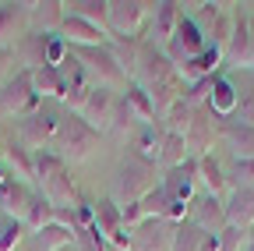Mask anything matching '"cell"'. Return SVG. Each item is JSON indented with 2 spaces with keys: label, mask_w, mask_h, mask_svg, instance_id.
<instances>
[{
  "label": "cell",
  "mask_w": 254,
  "mask_h": 251,
  "mask_svg": "<svg viewBox=\"0 0 254 251\" xmlns=\"http://www.w3.org/2000/svg\"><path fill=\"white\" fill-rule=\"evenodd\" d=\"M251 39H254V32L247 28V21L240 18L233 25V36H230V46H226V53H230L233 64H251Z\"/></svg>",
  "instance_id": "cell-32"
},
{
  "label": "cell",
  "mask_w": 254,
  "mask_h": 251,
  "mask_svg": "<svg viewBox=\"0 0 254 251\" xmlns=\"http://www.w3.org/2000/svg\"><path fill=\"white\" fill-rule=\"evenodd\" d=\"M67 53H71V46L64 43L60 32H46V64L50 68H60L64 60H67Z\"/></svg>",
  "instance_id": "cell-41"
},
{
  "label": "cell",
  "mask_w": 254,
  "mask_h": 251,
  "mask_svg": "<svg viewBox=\"0 0 254 251\" xmlns=\"http://www.w3.org/2000/svg\"><path fill=\"white\" fill-rule=\"evenodd\" d=\"M57 128H60V120H57L53 113H43V110H39V113L18 120L14 142H18L21 149H28V152H39V149H46V142H53Z\"/></svg>",
  "instance_id": "cell-10"
},
{
  "label": "cell",
  "mask_w": 254,
  "mask_h": 251,
  "mask_svg": "<svg viewBox=\"0 0 254 251\" xmlns=\"http://www.w3.org/2000/svg\"><path fill=\"white\" fill-rule=\"evenodd\" d=\"M138 128H141V124H138V117L131 113L127 99L120 96V99H117V113H113V124H110V131H113V135H117V138L127 145V142L134 138V131H138Z\"/></svg>",
  "instance_id": "cell-34"
},
{
  "label": "cell",
  "mask_w": 254,
  "mask_h": 251,
  "mask_svg": "<svg viewBox=\"0 0 254 251\" xmlns=\"http://www.w3.org/2000/svg\"><path fill=\"white\" fill-rule=\"evenodd\" d=\"M184 142H187V156H194V160H201L208 142H212V120L205 110H190V124L184 131Z\"/></svg>",
  "instance_id": "cell-18"
},
{
  "label": "cell",
  "mask_w": 254,
  "mask_h": 251,
  "mask_svg": "<svg viewBox=\"0 0 254 251\" xmlns=\"http://www.w3.org/2000/svg\"><path fill=\"white\" fill-rule=\"evenodd\" d=\"M57 32L64 36V43H67V46H106V43H110V32H106V28L92 25V21L78 18V14H67V11H64V21H60Z\"/></svg>",
  "instance_id": "cell-12"
},
{
  "label": "cell",
  "mask_w": 254,
  "mask_h": 251,
  "mask_svg": "<svg viewBox=\"0 0 254 251\" xmlns=\"http://www.w3.org/2000/svg\"><path fill=\"white\" fill-rule=\"evenodd\" d=\"M11 57H14V50H7V46H0V75L7 71V64H11Z\"/></svg>",
  "instance_id": "cell-44"
},
{
  "label": "cell",
  "mask_w": 254,
  "mask_h": 251,
  "mask_svg": "<svg viewBox=\"0 0 254 251\" xmlns=\"http://www.w3.org/2000/svg\"><path fill=\"white\" fill-rule=\"evenodd\" d=\"M159 163H166L170 170L187 163V142L177 131H163V145H159Z\"/></svg>",
  "instance_id": "cell-33"
},
{
  "label": "cell",
  "mask_w": 254,
  "mask_h": 251,
  "mask_svg": "<svg viewBox=\"0 0 254 251\" xmlns=\"http://www.w3.org/2000/svg\"><path fill=\"white\" fill-rule=\"evenodd\" d=\"M134 75L141 78V85H145V88H155V85L170 82V78L177 75V68H173V60L166 57V50H163V46H155V43H141Z\"/></svg>",
  "instance_id": "cell-6"
},
{
  "label": "cell",
  "mask_w": 254,
  "mask_h": 251,
  "mask_svg": "<svg viewBox=\"0 0 254 251\" xmlns=\"http://www.w3.org/2000/svg\"><path fill=\"white\" fill-rule=\"evenodd\" d=\"M152 187H155V167L127 152V160L117 167V177H113V195H110V198L124 209V205L141 202V198L152 191Z\"/></svg>",
  "instance_id": "cell-1"
},
{
  "label": "cell",
  "mask_w": 254,
  "mask_h": 251,
  "mask_svg": "<svg viewBox=\"0 0 254 251\" xmlns=\"http://www.w3.org/2000/svg\"><path fill=\"white\" fill-rule=\"evenodd\" d=\"M215 60H219V50L212 46H205L198 57H190V60H184V64H177V82L180 85H194V82H201V78H212V71H215Z\"/></svg>",
  "instance_id": "cell-17"
},
{
  "label": "cell",
  "mask_w": 254,
  "mask_h": 251,
  "mask_svg": "<svg viewBox=\"0 0 254 251\" xmlns=\"http://www.w3.org/2000/svg\"><path fill=\"white\" fill-rule=\"evenodd\" d=\"M148 96H152V106H155V117H166L170 113V106L184 96V85L177 82V75L170 78V82H163V85H155V88H148Z\"/></svg>",
  "instance_id": "cell-30"
},
{
  "label": "cell",
  "mask_w": 254,
  "mask_h": 251,
  "mask_svg": "<svg viewBox=\"0 0 254 251\" xmlns=\"http://www.w3.org/2000/svg\"><path fill=\"white\" fill-rule=\"evenodd\" d=\"M226 138L237 152V160H254V128L233 120V124H226Z\"/></svg>",
  "instance_id": "cell-35"
},
{
  "label": "cell",
  "mask_w": 254,
  "mask_h": 251,
  "mask_svg": "<svg viewBox=\"0 0 254 251\" xmlns=\"http://www.w3.org/2000/svg\"><path fill=\"white\" fill-rule=\"evenodd\" d=\"M92 205H95V227H99L103 241L113 251H131V230H127L124 219H120V205L113 198H99Z\"/></svg>",
  "instance_id": "cell-7"
},
{
  "label": "cell",
  "mask_w": 254,
  "mask_h": 251,
  "mask_svg": "<svg viewBox=\"0 0 254 251\" xmlns=\"http://www.w3.org/2000/svg\"><path fill=\"white\" fill-rule=\"evenodd\" d=\"M32 88H36V96L43 99V96H53V99H64L67 96V85H64V78H60V71L57 68H39V71H32Z\"/></svg>",
  "instance_id": "cell-26"
},
{
  "label": "cell",
  "mask_w": 254,
  "mask_h": 251,
  "mask_svg": "<svg viewBox=\"0 0 254 251\" xmlns=\"http://www.w3.org/2000/svg\"><path fill=\"white\" fill-rule=\"evenodd\" d=\"M251 68H254V39H251Z\"/></svg>",
  "instance_id": "cell-46"
},
{
  "label": "cell",
  "mask_w": 254,
  "mask_h": 251,
  "mask_svg": "<svg viewBox=\"0 0 254 251\" xmlns=\"http://www.w3.org/2000/svg\"><path fill=\"white\" fill-rule=\"evenodd\" d=\"M18 57H21L25 71L46 68V32H43V28H36V32H28V36L18 39Z\"/></svg>",
  "instance_id": "cell-22"
},
{
  "label": "cell",
  "mask_w": 254,
  "mask_h": 251,
  "mask_svg": "<svg viewBox=\"0 0 254 251\" xmlns=\"http://www.w3.org/2000/svg\"><path fill=\"white\" fill-rule=\"evenodd\" d=\"M201 50H205V36H201V25H198L194 18L180 14V21H177V32H173V39L166 43V57L173 60V68H177V64H184V60L198 57Z\"/></svg>",
  "instance_id": "cell-9"
},
{
  "label": "cell",
  "mask_w": 254,
  "mask_h": 251,
  "mask_svg": "<svg viewBox=\"0 0 254 251\" xmlns=\"http://www.w3.org/2000/svg\"><path fill=\"white\" fill-rule=\"evenodd\" d=\"M177 21H180V4L173 0H163L155 4V14H152V43L155 46H166L177 32Z\"/></svg>",
  "instance_id": "cell-20"
},
{
  "label": "cell",
  "mask_w": 254,
  "mask_h": 251,
  "mask_svg": "<svg viewBox=\"0 0 254 251\" xmlns=\"http://www.w3.org/2000/svg\"><path fill=\"white\" fill-rule=\"evenodd\" d=\"M53 212H57V209H53V205L36 191V195H32V202H28V212H25L21 223H25V230H28V234H39L43 227H50V223H53Z\"/></svg>",
  "instance_id": "cell-27"
},
{
  "label": "cell",
  "mask_w": 254,
  "mask_h": 251,
  "mask_svg": "<svg viewBox=\"0 0 254 251\" xmlns=\"http://www.w3.org/2000/svg\"><path fill=\"white\" fill-rule=\"evenodd\" d=\"M25 14H32L43 32H57L60 21H64V4H57V0H43V4H25Z\"/></svg>",
  "instance_id": "cell-31"
},
{
  "label": "cell",
  "mask_w": 254,
  "mask_h": 251,
  "mask_svg": "<svg viewBox=\"0 0 254 251\" xmlns=\"http://www.w3.org/2000/svg\"><path fill=\"white\" fill-rule=\"evenodd\" d=\"M205 241V230L198 223H190V219H184V223L173 227V248L170 251H198Z\"/></svg>",
  "instance_id": "cell-38"
},
{
  "label": "cell",
  "mask_w": 254,
  "mask_h": 251,
  "mask_svg": "<svg viewBox=\"0 0 254 251\" xmlns=\"http://www.w3.org/2000/svg\"><path fill=\"white\" fill-rule=\"evenodd\" d=\"M32 113H39V96H36V88H32V71H18L4 88H0V117H32Z\"/></svg>",
  "instance_id": "cell-3"
},
{
  "label": "cell",
  "mask_w": 254,
  "mask_h": 251,
  "mask_svg": "<svg viewBox=\"0 0 254 251\" xmlns=\"http://www.w3.org/2000/svg\"><path fill=\"white\" fill-rule=\"evenodd\" d=\"M237 187H254V160H237Z\"/></svg>",
  "instance_id": "cell-42"
},
{
  "label": "cell",
  "mask_w": 254,
  "mask_h": 251,
  "mask_svg": "<svg viewBox=\"0 0 254 251\" xmlns=\"http://www.w3.org/2000/svg\"><path fill=\"white\" fill-rule=\"evenodd\" d=\"M194 180H198V160L194 156H187V163H180V167H173L170 173H166V180H163V191L170 195V202L173 205H190V191H194Z\"/></svg>",
  "instance_id": "cell-13"
},
{
  "label": "cell",
  "mask_w": 254,
  "mask_h": 251,
  "mask_svg": "<svg viewBox=\"0 0 254 251\" xmlns=\"http://www.w3.org/2000/svg\"><path fill=\"white\" fill-rule=\"evenodd\" d=\"M32 163H36V187H39V191H43V187H46V184H50L64 167H67V163H64L53 149H39L36 156H32Z\"/></svg>",
  "instance_id": "cell-29"
},
{
  "label": "cell",
  "mask_w": 254,
  "mask_h": 251,
  "mask_svg": "<svg viewBox=\"0 0 254 251\" xmlns=\"http://www.w3.org/2000/svg\"><path fill=\"white\" fill-rule=\"evenodd\" d=\"M53 209H74L78 202H81V195H78V184H74V177L67 173V167H64L46 187H43V191H39Z\"/></svg>",
  "instance_id": "cell-15"
},
{
  "label": "cell",
  "mask_w": 254,
  "mask_h": 251,
  "mask_svg": "<svg viewBox=\"0 0 254 251\" xmlns=\"http://www.w3.org/2000/svg\"><path fill=\"white\" fill-rule=\"evenodd\" d=\"M25 234H28V230H25L21 219H7V216H4V219H0V251H14Z\"/></svg>",
  "instance_id": "cell-40"
},
{
  "label": "cell",
  "mask_w": 254,
  "mask_h": 251,
  "mask_svg": "<svg viewBox=\"0 0 254 251\" xmlns=\"http://www.w3.org/2000/svg\"><path fill=\"white\" fill-rule=\"evenodd\" d=\"M247 237H251V251H254V223H251V234Z\"/></svg>",
  "instance_id": "cell-45"
},
{
  "label": "cell",
  "mask_w": 254,
  "mask_h": 251,
  "mask_svg": "<svg viewBox=\"0 0 254 251\" xmlns=\"http://www.w3.org/2000/svg\"><path fill=\"white\" fill-rule=\"evenodd\" d=\"M226 223L237 227V230L254 223V187H237L233 191V198L226 205Z\"/></svg>",
  "instance_id": "cell-23"
},
{
  "label": "cell",
  "mask_w": 254,
  "mask_h": 251,
  "mask_svg": "<svg viewBox=\"0 0 254 251\" xmlns=\"http://www.w3.org/2000/svg\"><path fill=\"white\" fill-rule=\"evenodd\" d=\"M117 92L113 88H106V85H92V92H88V99H85V106H81V120L88 124L92 131H110V124H113V113H117Z\"/></svg>",
  "instance_id": "cell-8"
},
{
  "label": "cell",
  "mask_w": 254,
  "mask_h": 251,
  "mask_svg": "<svg viewBox=\"0 0 254 251\" xmlns=\"http://www.w3.org/2000/svg\"><path fill=\"white\" fill-rule=\"evenodd\" d=\"M237 103H240V96H237L233 82H226V78H212L208 110H212L215 117H230V113H237Z\"/></svg>",
  "instance_id": "cell-24"
},
{
  "label": "cell",
  "mask_w": 254,
  "mask_h": 251,
  "mask_svg": "<svg viewBox=\"0 0 254 251\" xmlns=\"http://www.w3.org/2000/svg\"><path fill=\"white\" fill-rule=\"evenodd\" d=\"M71 53L81 60V68H85L88 75L99 78V85H106V88L117 92V88L127 82V75H124V68L117 64V57L110 53V46H71Z\"/></svg>",
  "instance_id": "cell-4"
},
{
  "label": "cell",
  "mask_w": 254,
  "mask_h": 251,
  "mask_svg": "<svg viewBox=\"0 0 254 251\" xmlns=\"http://www.w3.org/2000/svg\"><path fill=\"white\" fill-rule=\"evenodd\" d=\"M240 248V230L237 227H226L219 234V251H237Z\"/></svg>",
  "instance_id": "cell-43"
},
{
  "label": "cell",
  "mask_w": 254,
  "mask_h": 251,
  "mask_svg": "<svg viewBox=\"0 0 254 251\" xmlns=\"http://www.w3.org/2000/svg\"><path fill=\"white\" fill-rule=\"evenodd\" d=\"M64 11L78 14V18L99 25V28H106V0H71V4H64ZM106 32H110V28H106Z\"/></svg>",
  "instance_id": "cell-37"
},
{
  "label": "cell",
  "mask_w": 254,
  "mask_h": 251,
  "mask_svg": "<svg viewBox=\"0 0 254 251\" xmlns=\"http://www.w3.org/2000/svg\"><path fill=\"white\" fill-rule=\"evenodd\" d=\"M110 53L117 57V64L124 68V75H131L134 68H138V50H141V43L138 39H120V36H110Z\"/></svg>",
  "instance_id": "cell-36"
},
{
  "label": "cell",
  "mask_w": 254,
  "mask_h": 251,
  "mask_svg": "<svg viewBox=\"0 0 254 251\" xmlns=\"http://www.w3.org/2000/svg\"><path fill=\"white\" fill-rule=\"evenodd\" d=\"M78 244V230L64 227V223H50L39 234H32V248L36 251H60V248H71Z\"/></svg>",
  "instance_id": "cell-21"
},
{
  "label": "cell",
  "mask_w": 254,
  "mask_h": 251,
  "mask_svg": "<svg viewBox=\"0 0 254 251\" xmlns=\"http://www.w3.org/2000/svg\"><path fill=\"white\" fill-rule=\"evenodd\" d=\"M173 227L170 219H145L131 230V251H170L173 248Z\"/></svg>",
  "instance_id": "cell-11"
},
{
  "label": "cell",
  "mask_w": 254,
  "mask_h": 251,
  "mask_svg": "<svg viewBox=\"0 0 254 251\" xmlns=\"http://www.w3.org/2000/svg\"><path fill=\"white\" fill-rule=\"evenodd\" d=\"M124 99L131 106V113L138 117V124H155V106H152V96H148L145 85H127Z\"/></svg>",
  "instance_id": "cell-28"
},
{
  "label": "cell",
  "mask_w": 254,
  "mask_h": 251,
  "mask_svg": "<svg viewBox=\"0 0 254 251\" xmlns=\"http://www.w3.org/2000/svg\"><path fill=\"white\" fill-rule=\"evenodd\" d=\"M148 18V4L141 0H106V28L110 36L120 39H134V32Z\"/></svg>",
  "instance_id": "cell-5"
},
{
  "label": "cell",
  "mask_w": 254,
  "mask_h": 251,
  "mask_svg": "<svg viewBox=\"0 0 254 251\" xmlns=\"http://www.w3.org/2000/svg\"><path fill=\"white\" fill-rule=\"evenodd\" d=\"M25 25V4H0V46L14 50V36Z\"/></svg>",
  "instance_id": "cell-25"
},
{
  "label": "cell",
  "mask_w": 254,
  "mask_h": 251,
  "mask_svg": "<svg viewBox=\"0 0 254 251\" xmlns=\"http://www.w3.org/2000/svg\"><path fill=\"white\" fill-rule=\"evenodd\" d=\"M32 195H36V191H28V184H21V180H14V177H7V180H4V187H0V212H4L7 219H25Z\"/></svg>",
  "instance_id": "cell-16"
},
{
  "label": "cell",
  "mask_w": 254,
  "mask_h": 251,
  "mask_svg": "<svg viewBox=\"0 0 254 251\" xmlns=\"http://www.w3.org/2000/svg\"><path fill=\"white\" fill-rule=\"evenodd\" d=\"M53 145H57V156L64 163H81V160L92 156V149L99 145V131H92L78 113H67L60 120L57 135H53Z\"/></svg>",
  "instance_id": "cell-2"
},
{
  "label": "cell",
  "mask_w": 254,
  "mask_h": 251,
  "mask_svg": "<svg viewBox=\"0 0 254 251\" xmlns=\"http://www.w3.org/2000/svg\"><path fill=\"white\" fill-rule=\"evenodd\" d=\"M190 223H198L205 234H222L230 223H226V205L215 195H201V198H190Z\"/></svg>",
  "instance_id": "cell-14"
},
{
  "label": "cell",
  "mask_w": 254,
  "mask_h": 251,
  "mask_svg": "<svg viewBox=\"0 0 254 251\" xmlns=\"http://www.w3.org/2000/svg\"><path fill=\"white\" fill-rule=\"evenodd\" d=\"M32 156L36 152H28L18 142H11L7 149H0V163H4V170H11L21 184H36V163H32Z\"/></svg>",
  "instance_id": "cell-19"
},
{
  "label": "cell",
  "mask_w": 254,
  "mask_h": 251,
  "mask_svg": "<svg viewBox=\"0 0 254 251\" xmlns=\"http://www.w3.org/2000/svg\"><path fill=\"white\" fill-rule=\"evenodd\" d=\"M198 177H201V180L208 184V195H215V198L222 195V187H226V177H222V170H219V163L212 160V156H208V152H205V156H201V160H198Z\"/></svg>",
  "instance_id": "cell-39"
}]
</instances>
